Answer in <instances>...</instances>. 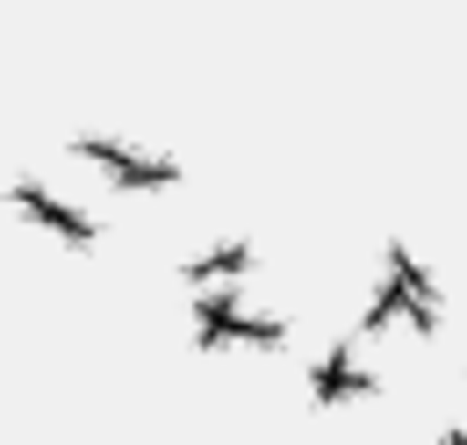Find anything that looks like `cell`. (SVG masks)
I'll return each mask as SVG.
<instances>
[{"instance_id": "6da1fadb", "label": "cell", "mask_w": 467, "mask_h": 445, "mask_svg": "<svg viewBox=\"0 0 467 445\" xmlns=\"http://www.w3.org/2000/svg\"><path fill=\"white\" fill-rule=\"evenodd\" d=\"M65 151H72L79 166H101L122 194L180 187V159H166V151H137V144H122V137H94V129H79V137H65Z\"/></svg>"}, {"instance_id": "7a4b0ae2", "label": "cell", "mask_w": 467, "mask_h": 445, "mask_svg": "<svg viewBox=\"0 0 467 445\" xmlns=\"http://www.w3.org/2000/svg\"><path fill=\"white\" fill-rule=\"evenodd\" d=\"M0 194H7V209H15V216H29L36 230H51L58 244H72V252H94V237H101V222L87 216V209H72L65 194H51L44 180H29V172H22V180H7Z\"/></svg>"}, {"instance_id": "3957f363", "label": "cell", "mask_w": 467, "mask_h": 445, "mask_svg": "<svg viewBox=\"0 0 467 445\" xmlns=\"http://www.w3.org/2000/svg\"><path fill=\"white\" fill-rule=\"evenodd\" d=\"M389 381L374 374V367H359L352 359V345H331L324 359H309V402L317 409H338V402H367V395H381Z\"/></svg>"}, {"instance_id": "277c9868", "label": "cell", "mask_w": 467, "mask_h": 445, "mask_svg": "<svg viewBox=\"0 0 467 445\" xmlns=\"http://www.w3.org/2000/svg\"><path fill=\"white\" fill-rule=\"evenodd\" d=\"M252 266H259V244H252V237H223V244L180 259V280H187L194 295H216V287H237Z\"/></svg>"}, {"instance_id": "5b68a950", "label": "cell", "mask_w": 467, "mask_h": 445, "mask_svg": "<svg viewBox=\"0 0 467 445\" xmlns=\"http://www.w3.org/2000/svg\"><path fill=\"white\" fill-rule=\"evenodd\" d=\"M389 274L403 280V295H410V316H403V324H410L417 337H431L439 324H446V302H439V280H431L424 266H417V252H410L403 237L389 244Z\"/></svg>"}, {"instance_id": "8992f818", "label": "cell", "mask_w": 467, "mask_h": 445, "mask_svg": "<svg viewBox=\"0 0 467 445\" xmlns=\"http://www.w3.org/2000/svg\"><path fill=\"white\" fill-rule=\"evenodd\" d=\"M396 316H410V295H403V280L389 274L374 295H367V309H359V331H389Z\"/></svg>"}, {"instance_id": "52a82bcc", "label": "cell", "mask_w": 467, "mask_h": 445, "mask_svg": "<svg viewBox=\"0 0 467 445\" xmlns=\"http://www.w3.org/2000/svg\"><path fill=\"white\" fill-rule=\"evenodd\" d=\"M439 445H467V431H461V424H446V431H439Z\"/></svg>"}]
</instances>
